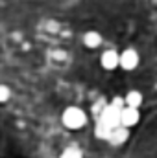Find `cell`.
I'll return each mask as SVG.
<instances>
[{
    "instance_id": "9c48e42d",
    "label": "cell",
    "mask_w": 157,
    "mask_h": 158,
    "mask_svg": "<svg viewBox=\"0 0 157 158\" xmlns=\"http://www.w3.org/2000/svg\"><path fill=\"white\" fill-rule=\"evenodd\" d=\"M111 129L109 127H105L102 121H96V127H94V134H96V138H100V140H109V136H111Z\"/></svg>"
},
{
    "instance_id": "52a82bcc",
    "label": "cell",
    "mask_w": 157,
    "mask_h": 158,
    "mask_svg": "<svg viewBox=\"0 0 157 158\" xmlns=\"http://www.w3.org/2000/svg\"><path fill=\"white\" fill-rule=\"evenodd\" d=\"M83 44L87 46V48H98L100 44H102V35L98 33V31H94V30H91V31H87L85 35H83Z\"/></svg>"
},
{
    "instance_id": "8fae6325",
    "label": "cell",
    "mask_w": 157,
    "mask_h": 158,
    "mask_svg": "<svg viewBox=\"0 0 157 158\" xmlns=\"http://www.w3.org/2000/svg\"><path fill=\"white\" fill-rule=\"evenodd\" d=\"M59 158H81V153H79V149H76V147H67L61 153Z\"/></svg>"
},
{
    "instance_id": "5b68a950",
    "label": "cell",
    "mask_w": 157,
    "mask_h": 158,
    "mask_svg": "<svg viewBox=\"0 0 157 158\" xmlns=\"http://www.w3.org/2000/svg\"><path fill=\"white\" fill-rule=\"evenodd\" d=\"M100 63H102V66L105 70H115L117 66H120V53L113 52V50H107V52L102 53Z\"/></svg>"
},
{
    "instance_id": "3957f363",
    "label": "cell",
    "mask_w": 157,
    "mask_h": 158,
    "mask_svg": "<svg viewBox=\"0 0 157 158\" xmlns=\"http://www.w3.org/2000/svg\"><path fill=\"white\" fill-rule=\"evenodd\" d=\"M137 66H139V53L135 50H131V48L124 50L120 53V68H124V70H135Z\"/></svg>"
},
{
    "instance_id": "277c9868",
    "label": "cell",
    "mask_w": 157,
    "mask_h": 158,
    "mask_svg": "<svg viewBox=\"0 0 157 158\" xmlns=\"http://www.w3.org/2000/svg\"><path fill=\"white\" fill-rule=\"evenodd\" d=\"M141 119V114H139V109H133V107H126L122 112H120V125L129 129L133 125H137Z\"/></svg>"
},
{
    "instance_id": "30bf717a",
    "label": "cell",
    "mask_w": 157,
    "mask_h": 158,
    "mask_svg": "<svg viewBox=\"0 0 157 158\" xmlns=\"http://www.w3.org/2000/svg\"><path fill=\"white\" fill-rule=\"evenodd\" d=\"M115 110H118V112H122L124 109H126V98H120V96H117V98H113L111 99V103H109Z\"/></svg>"
},
{
    "instance_id": "8992f818",
    "label": "cell",
    "mask_w": 157,
    "mask_h": 158,
    "mask_svg": "<svg viewBox=\"0 0 157 158\" xmlns=\"http://www.w3.org/2000/svg\"><path fill=\"white\" fill-rule=\"evenodd\" d=\"M129 138V131L126 129V127H118V129H115L113 132H111V136H109V143L111 145H122L126 140Z\"/></svg>"
},
{
    "instance_id": "6da1fadb",
    "label": "cell",
    "mask_w": 157,
    "mask_h": 158,
    "mask_svg": "<svg viewBox=\"0 0 157 158\" xmlns=\"http://www.w3.org/2000/svg\"><path fill=\"white\" fill-rule=\"evenodd\" d=\"M63 125L67 127V129H70V131H78L81 127H85V123H87V116H85V112L78 109V107H69V109H65V112H63Z\"/></svg>"
},
{
    "instance_id": "7a4b0ae2",
    "label": "cell",
    "mask_w": 157,
    "mask_h": 158,
    "mask_svg": "<svg viewBox=\"0 0 157 158\" xmlns=\"http://www.w3.org/2000/svg\"><path fill=\"white\" fill-rule=\"evenodd\" d=\"M98 121H102L105 127H109L111 131H115L118 127H122L120 125V112L115 110L111 105H105L104 107V110H102V114L98 116Z\"/></svg>"
},
{
    "instance_id": "7c38bea8",
    "label": "cell",
    "mask_w": 157,
    "mask_h": 158,
    "mask_svg": "<svg viewBox=\"0 0 157 158\" xmlns=\"http://www.w3.org/2000/svg\"><path fill=\"white\" fill-rule=\"evenodd\" d=\"M11 98V92L6 85H0V103H6L7 99Z\"/></svg>"
},
{
    "instance_id": "ba28073f",
    "label": "cell",
    "mask_w": 157,
    "mask_h": 158,
    "mask_svg": "<svg viewBox=\"0 0 157 158\" xmlns=\"http://www.w3.org/2000/svg\"><path fill=\"white\" fill-rule=\"evenodd\" d=\"M142 105V94L139 90H131L126 94V107H133V109H139Z\"/></svg>"
}]
</instances>
